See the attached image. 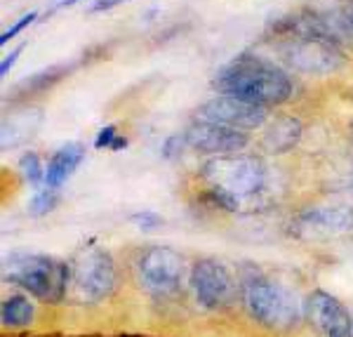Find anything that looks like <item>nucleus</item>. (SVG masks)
I'll return each instance as SVG.
<instances>
[{"label":"nucleus","instance_id":"f257e3e1","mask_svg":"<svg viewBox=\"0 0 353 337\" xmlns=\"http://www.w3.org/2000/svg\"><path fill=\"white\" fill-rule=\"evenodd\" d=\"M241 307L250 321L271 333H292L304 318V302L283 283L273 281L257 267H243L241 276Z\"/></svg>","mask_w":353,"mask_h":337},{"label":"nucleus","instance_id":"f03ea898","mask_svg":"<svg viewBox=\"0 0 353 337\" xmlns=\"http://www.w3.org/2000/svg\"><path fill=\"white\" fill-rule=\"evenodd\" d=\"M214 90L238 97L250 104L281 106L292 97V81L285 71L252 55H243L226 64L214 78Z\"/></svg>","mask_w":353,"mask_h":337},{"label":"nucleus","instance_id":"7ed1b4c3","mask_svg":"<svg viewBox=\"0 0 353 337\" xmlns=\"http://www.w3.org/2000/svg\"><path fill=\"white\" fill-rule=\"evenodd\" d=\"M3 281L19 285L28 297L54 307L66 300L71 264L54 255L10 253L3 260Z\"/></svg>","mask_w":353,"mask_h":337},{"label":"nucleus","instance_id":"20e7f679","mask_svg":"<svg viewBox=\"0 0 353 337\" xmlns=\"http://www.w3.org/2000/svg\"><path fill=\"white\" fill-rule=\"evenodd\" d=\"M201 180L210 189L224 191L243 201V198L254 196L264 189L266 165L259 156H245V153L212 156L203 163Z\"/></svg>","mask_w":353,"mask_h":337},{"label":"nucleus","instance_id":"39448f33","mask_svg":"<svg viewBox=\"0 0 353 337\" xmlns=\"http://www.w3.org/2000/svg\"><path fill=\"white\" fill-rule=\"evenodd\" d=\"M132 273L146 295L168 300L179 293L184 283V257L170 245H146L132 257Z\"/></svg>","mask_w":353,"mask_h":337},{"label":"nucleus","instance_id":"423d86ee","mask_svg":"<svg viewBox=\"0 0 353 337\" xmlns=\"http://www.w3.org/2000/svg\"><path fill=\"white\" fill-rule=\"evenodd\" d=\"M189 285L196 302L208 311H226L241 302L238 278L217 257H198L191 267Z\"/></svg>","mask_w":353,"mask_h":337},{"label":"nucleus","instance_id":"0eeeda50","mask_svg":"<svg viewBox=\"0 0 353 337\" xmlns=\"http://www.w3.org/2000/svg\"><path fill=\"white\" fill-rule=\"evenodd\" d=\"M71 285L88 302H104L118 290V267L113 255L99 245H88L71 262Z\"/></svg>","mask_w":353,"mask_h":337},{"label":"nucleus","instance_id":"6e6552de","mask_svg":"<svg viewBox=\"0 0 353 337\" xmlns=\"http://www.w3.org/2000/svg\"><path fill=\"white\" fill-rule=\"evenodd\" d=\"M285 57L290 66L304 73H330L341 66V57L330 43V38L311 28L309 21L304 24V31L288 43Z\"/></svg>","mask_w":353,"mask_h":337},{"label":"nucleus","instance_id":"1a4fd4ad","mask_svg":"<svg viewBox=\"0 0 353 337\" xmlns=\"http://www.w3.org/2000/svg\"><path fill=\"white\" fill-rule=\"evenodd\" d=\"M304 318L318 337H353V314L327 290H313L304 300Z\"/></svg>","mask_w":353,"mask_h":337},{"label":"nucleus","instance_id":"9d476101","mask_svg":"<svg viewBox=\"0 0 353 337\" xmlns=\"http://www.w3.org/2000/svg\"><path fill=\"white\" fill-rule=\"evenodd\" d=\"M196 121L219 123V125H226V128L248 133V130L261 128V125L266 123V108L259 104L243 102V99H238V97L219 95V97H214V99L205 102V104L198 108Z\"/></svg>","mask_w":353,"mask_h":337},{"label":"nucleus","instance_id":"9b49d317","mask_svg":"<svg viewBox=\"0 0 353 337\" xmlns=\"http://www.w3.org/2000/svg\"><path fill=\"white\" fill-rule=\"evenodd\" d=\"M184 139L186 146L193 151L210 153V156H229V153H238L250 144V135L243 130H233L208 121L191 123L184 133Z\"/></svg>","mask_w":353,"mask_h":337},{"label":"nucleus","instance_id":"f8f14e48","mask_svg":"<svg viewBox=\"0 0 353 337\" xmlns=\"http://www.w3.org/2000/svg\"><path fill=\"white\" fill-rule=\"evenodd\" d=\"M297 224L309 233H323V236H337L353 229V210L351 208H311L299 215Z\"/></svg>","mask_w":353,"mask_h":337},{"label":"nucleus","instance_id":"ddd939ff","mask_svg":"<svg viewBox=\"0 0 353 337\" xmlns=\"http://www.w3.org/2000/svg\"><path fill=\"white\" fill-rule=\"evenodd\" d=\"M301 123L294 116H278L266 125L264 135L259 139V146L266 153H288L299 144L301 139Z\"/></svg>","mask_w":353,"mask_h":337},{"label":"nucleus","instance_id":"4468645a","mask_svg":"<svg viewBox=\"0 0 353 337\" xmlns=\"http://www.w3.org/2000/svg\"><path fill=\"white\" fill-rule=\"evenodd\" d=\"M85 158V146L78 144V142H71V144L59 146L52 153V158L45 165V186L48 189H61V184L76 173V168L83 163Z\"/></svg>","mask_w":353,"mask_h":337},{"label":"nucleus","instance_id":"2eb2a0df","mask_svg":"<svg viewBox=\"0 0 353 337\" xmlns=\"http://www.w3.org/2000/svg\"><path fill=\"white\" fill-rule=\"evenodd\" d=\"M36 318V307L28 295H8L0 302V323L5 330H24Z\"/></svg>","mask_w":353,"mask_h":337},{"label":"nucleus","instance_id":"dca6fc26","mask_svg":"<svg viewBox=\"0 0 353 337\" xmlns=\"http://www.w3.org/2000/svg\"><path fill=\"white\" fill-rule=\"evenodd\" d=\"M64 73H68V66H54V68H50V71L36 73L33 78H26V81L21 83L17 90H26L28 95L43 93V90H48L50 85H54L57 81H59V78L64 76Z\"/></svg>","mask_w":353,"mask_h":337},{"label":"nucleus","instance_id":"f3484780","mask_svg":"<svg viewBox=\"0 0 353 337\" xmlns=\"http://www.w3.org/2000/svg\"><path fill=\"white\" fill-rule=\"evenodd\" d=\"M19 173L21 177L28 182L31 186H45V165L41 161V156L38 153H33V151H28L21 156V161H19Z\"/></svg>","mask_w":353,"mask_h":337},{"label":"nucleus","instance_id":"a211bd4d","mask_svg":"<svg viewBox=\"0 0 353 337\" xmlns=\"http://www.w3.org/2000/svg\"><path fill=\"white\" fill-rule=\"evenodd\" d=\"M57 203H59V196H57V191L54 189H41L33 196V201L28 203V215H33V217H43V215H48V213H52V210L57 208Z\"/></svg>","mask_w":353,"mask_h":337},{"label":"nucleus","instance_id":"6ab92c4d","mask_svg":"<svg viewBox=\"0 0 353 337\" xmlns=\"http://www.w3.org/2000/svg\"><path fill=\"white\" fill-rule=\"evenodd\" d=\"M132 222H137V227L144 229V231H153V229H161L163 227V217L156 215V213H149V210L132 215Z\"/></svg>","mask_w":353,"mask_h":337},{"label":"nucleus","instance_id":"aec40b11","mask_svg":"<svg viewBox=\"0 0 353 337\" xmlns=\"http://www.w3.org/2000/svg\"><path fill=\"white\" fill-rule=\"evenodd\" d=\"M36 17H38L36 12H28V15H24V17H21V19L17 21L14 26H10L8 31H5L3 36H0V45H5V43H8V41H12V38L17 36V33H21V31H24V28H26L28 24H31V21H36Z\"/></svg>","mask_w":353,"mask_h":337},{"label":"nucleus","instance_id":"412c9836","mask_svg":"<svg viewBox=\"0 0 353 337\" xmlns=\"http://www.w3.org/2000/svg\"><path fill=\"white\" fill-rule=\"evenodd\" d=\"M118 139V135H116V125H106V128H101L99 133H97L94 137V146L97 148H111L113 146V142Z\"/></svg>","mask_w":353,"mask_h":337},{"label":"nucleus","instance_id":"4be33fe9","mask_svg":"<svg viewBox=\"0 0 353 337\" xmlns=\"http://www.w3.org/2000/svg\"><path fill=\"white\" fill-rule=\"evenodd\" d=\"M181 146H186L184 135H174V137H170V139L165 142V146H163V156H165V158H174V156H179V153H181Z\"/></svg>","mask_w":353,"mask_h":337},{"label":"nucleus","instance_id":"5701e85b","mask_svg":"<svg viewBox=\"0 0 353 337\" xmlns=\"http://www.w3.org/2000/svg\"><path fill=\"white\" fill-rule=\"evenodd\" d=\"M21 50H24V45H21V48H17L14 52H10V57H5V59H3V64H0V76H8V73H10V68L14 66V61L19 59Z\"/></svg>","mask_w":353,"mask_h":337},{"label":"nucleus","instance_id":"b1692460","mask_svg":"<svg viewBox=\"0 0 353 337\" xmlns=\"http://www.w3.org/2000/svg\"><path fill=\"white\" fill-rule=\"evenodd\" d=\"M121 3H128V0H97V3L92 5V12H101V10H111L116 8V5Z\"/></svg>","mask_w":353,"mask_h":337},{"label":"nucleus","instance_id":"393cba45","mask_svg":"<svg viewBox=\"0 0 353 337\" xmlns=\"http://www.w3.org/2000/svg\"><path fill=\"white\" fill-rule=\"evenodd\" d=\"M125 146H128V139H125V137H118V139L116 142H113V151H121V148H125Z\"/></svg>","mask_w":353,"mask_h":337},{"label":"nucleus","instance_id":"a878e982","mask_svg":"<svg viewBox=\"0 0 353 337\" xmlns=\"http://www.w3.org/2000/svg\"><path fill=\"white\" fill-rule=\"evenodd\" d=\"M73 3H78V0H64L61 5H73Z\"/></svg>","mask_w":353,"mask_h":337},{"label":"nucleus","instance_id":"bb28decb","mask_svg":"<svg viewBox=\"0 0 353 337\" xmlns=\"http://www.w3.org/2000/svg\"><path fill=\"white\" fill-rule=\"evenodd\" d=\"M349 21H351V26H353V12L349 15Z\"/></svg>","mask_w":353,"mask_h":337},{"label":"nucleus","instance_id":"cd10ccee","mask_svg":"<svg viewBox=\"0 0 353 337\" xmlns=\"http://www.w3.org/2000/svg\"><path fill=\"white\" fill-rule=\"evenodd\" d=\"M349 133H351V139H353V123H351V130H349Z\"/></svg>","mask_w":353,"mask_h":337}]
</instances>
